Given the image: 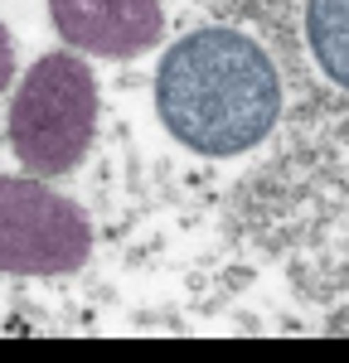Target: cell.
I'll return each instance as SVG.
<instances>
[{"label": "cell", "mask_w": 349, "mask_h": 363, "mask_svg": "<svg viewBox=\"0 0 349 363\" xmlns=\"http://www.w3.org/2000/svg\"><path fill=\"white\" fill-rule=\"evenodd\" d=\"M155 112L199 155H243L282 116V83L257 39L238 29H194L160 58Z\"/></svg>", "instance_id": "obj_1"}, {"label": "cell", "mask_w": 349, "mask_h": 363, "mask_svg": "<svg viewBox=\"0 0 349 363\" xmlns=\"http://www.w3.org/2000/svg\"><path fill=\"white\" fill-rule=\"evenodd\" d=\"M97 131V78L78 54H44L10 102V145L39 179L78 169Z\"/></svg>", "instance_id": "obj_2"}, {"label": "cell", "mask_w": 349, "mask_h": 363, "mask_svg": "<svg viewBox=\"0 0 349 363\" xmlns=\"http://www.w3.org/2000/svg\"><path fill=\"white\" fill-rule=\"evenodd\" d=\"M92 252L83 208L39 179L0 174V277H68Z\"/></svg>", "instance_id": "obj_3"}, {"label": "cell", "mask_w": 349, "mask_h": 363, "mask_svg": "<svg viewBox=\"0 0 349 363\" xmlns=\"http://www.w3.org/2000/svg\"><path fill=\"white\" fill-rule=\"evenodd\" d=\"M49 15L58 39L102 58H136L165 34L160 0H49Z\"/></svg>", "instance_id": "obj_4"}, {"label": "cell", "mask_w": 349, "mask_h": 363, "mask_svg": "<svg viewBox=\"0 0 349 363\" xmlns=\"http://www.w3.org/2000/svg\"><path fill=\"white\" fill-rule=\"evenodd\" d=\"M306 34H311V49L325 78L349 92V0H311Z\"/></svg>", "instance_id": "obj_5"}, {"label": "cell", "mask_w": 349, "mask_h": 363, "mask_svg": "<svg viewBox=\"0 0 349 363\" xmlns=\"http://www.w3.org/2000/svg\"><path fill=\"white\" fill-rule=\"evenodd\" d=\"M10 78H15V49H10V34L0 25V92L10 87Z\"/></svg>", "instance_id": "obj_6"}]
</instances>
